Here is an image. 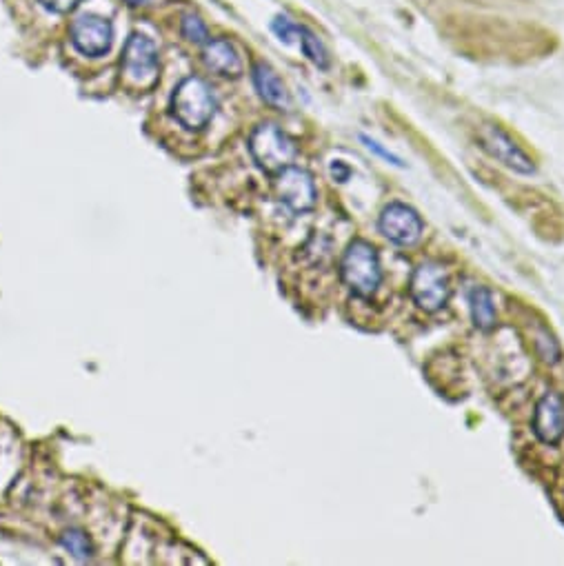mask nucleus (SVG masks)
Segmentation results:
<instances>
[{
	"instance_id": "nucleus-14",
	"label": "nucleus",
	"mask_w": 564,
	"mask_h": 566,
	"mask_svg": "<svg viewBox=\"0 0 564 566\" xmlns=\"http://www.w3.org/2000/svg\"><path fill=\"white\" fill-rule=\"evenodd\" d=\"M60 544H63V547L80 562H85L94 555L92 538H89V535L85 531H80V529L63 531V535H60Z\"/></svg>"
},
{
	"instance_id": "nucleus-6",
	"label": "nucleus",
	"mask_w": 564,
	"mask_h": 566,
	"mask_svg": "<svg viewBox=\"0 0 564 566\" xmlns=\"http://www.w3.org/2000/svg\"><path fill=\"white\" fill-rule=\"evenodd\" d=\"M276 198L294 214H307L316 207V183L307 169L289 165L274 174Z\"/></svg>"
},
{
	"instance_id": "nucleus-7",
	"label": "nucleus",
	"mask_w": 564,
	"mask_h": 566,
	"mask_svg": "<svg viewBox=\"0 0 564 566\" xmlns=\"http://www.w3.org/2000/svg\"><path fill=\"white\" fill-rule=\"evenodd\" d=\"M478 143L480 147L487 151L491 158H496L498 163H502L505 167L518 171V174H533L536 171V165H533L531 156L522 149L516 140H513L505 129L487 123L478 129Z\"/></svg>"
},
{
	"instance_id": "nucleus-5",
	"label": "nucleus",
	"mask_w": 564,
	"mask_h": 566,
	"mask_svg": "<svg viewBox=\"0 0 564 566\" xmlns=\"http://www.w3.org/2000/svg\"><path fill=\"white\" fill-rule=\"evenodd\" d=\"M158 49L143 34H132L123 54V76L132 89H151L158 80Z\"/></svg>"
},
{
	"instance_id": "nucleus-15",
	"label": "nucleus",
	"mask_w": 564,
	"mask_h": 566,
	"mask_svg": "<svg viewBox=\"0 0 564 566\" xmlns=\"http://www.w3.org/2000/svg\"><path fill=\"white\" fill-rule=\"evenodd\" d=\"M300 47H302V54H305L311 63L320 69H329V52L327 47L320 43L318 36L314 32H309L307 27H300Z\"/></svg>"
},
{
	"instance_id": "nucleus-19",
	"label": "nucleus",
	"mask_w": 564,
	"mask_h": 566,
	"mask_svg": "<svg viewBox=\"0 0 564 566\" xmlns=\"http://www.w3.org/2000/svg\"><path fill=\"white\" fill-rule=\"evenodd\" d=\"M38 3L54 14H67L72 12V9H76L80 0H38Z\"/></svg>"
},
{
	"instance_id": "nucleus-16",
	"label": "nucleus",
	"mask_w": 564,
	"mask_h": 566,
	"mask_svg": "<svg viewBox=\"0 0 564 566\" xmlns=\"http://www.w3.org/2000/svg\"><path fill=\"white\" fill-rule=\"evenodd\" d=\"M180 32H183V36L189 40V43L205 45L209 40L207 25L196 14H185L183 16V23H180Z\"/></svg>"
},
{
	"instance_id": "nucleus-4",
	"label": "nucleus",
	"mask_w": 564,
	"mask_h": 566,
	"mask_svg": "<svg viewBox=\"0 0 564 566\" xmlns=\"http://www.w3.org/2000/svg\"><path fill=\"white\" fill-rule=\"evenodd\" d=\"M411 300L425 313H436L447 307L451 298V280L447 269L436 260H425L411 274L409 282Z\"/></svg>"
},
{
	"instance_id": "nucleus-13",
	"label": "nucleus",
	"mask_w": 564,
	"mask_h": 566,
	"mask_svg": "<svg viewBox=\"0 0 564 566\" xmlns=\"http://www.w3.org/2000/svg\"><path fill=\"white\" fill-rule=\"evenodd\" d=\"M469 307H471V320L476 329L491 331L496 327V305H493V296L487 287H473L469 293Z\"/></svg>"
},
{
	"instance_id": "nucleus-12",
	"label": "nucleus",
	"mask_w": 564,
	"mask_h": 566,
	"mask_svg": "<svg viewBox=\"0 0 564 566\" xmlns=\"http://www.w3.org/2000/svg\"><path fill=\"white\" fill-rule=\"evenodd\" d=\"M254 85L258 96L263 98L269 107L278 111L291 109V96L285 83H282L280 76L274 72V67H269L267 63H258L254 67Z\"/></svg>"
},
{
	"instance_id": "nucleus-17",
	"label": "nucleus",
	"mask_w": 564,
	"mask_h": 566,
	"mask_svg": "<svg viewBox=\"0 0 564 566\" xmlns=\"http://www.w3.org/2000/svg\"><path fill=\"white\" fill-rule=\"evenodd\" d=\"M271 29H274V34L285 40V43H291L296 36H300V25H296L294 20H289L287 16H276L274 23H271Z\"/></svg>"
},
{
	"instance_id": "nucleus-10",
	"label": "nucleus",
	"mask_w": 564,
	"mask_h": 566,
	"mask_svg": "<svg viewBox=\"0 0 564 566\" xmlns=\"http://www.w3.org/2000/svg\"><path fill=\"white\" fill-rule=\"evenodd\" d=\"M533 433L540 442L558 444L564 436V402L556 391L542 396L533 411Z\"/></svg>"
},
{
	"instance_id": "nucleus-9",
	"label": "nucleus",
	"mask_w": 564,
	"mask_h": 566,
	"mask_svg": "<svg viewBox=\"0 0 564 566\" xmlns=\"http://www.w3.org/2000/svg\"><path fill=\"white\" fill-rule=\"evenodd\" d=\"M69 38H72V45L83 56L100 58L112 49L114 27L103 16L83 14L69 27Z\"/></svg>"
},
{
	"instance_id": "nucleus-3",
	"label": "nucleus",
	"mask_w": 564,
	"mask_h": 566,
	"mask_svg": "<svg viewBox=\"0 0 564 566\" xmlns=\"http://www.w3.org/2000/svg\"><path fill=\"white\" fill-rule=\"evenodd\" d=\"M249 154L265 174H278L280 169L294 165L298 154L296 143L274 123L258 125L249 136Z\"/></svg>"
},
{
	"instance_id": "nucleus-21",
	"label": "nucleus",
	"mask_w": 564,
	"mask_h": 566,
	"mask_svg": "<svg viewBox=\"0 0 564 566\" xmlns=\"http://www.w3.org/2000/svg\"><path fill=\"white\" fill-rule=\"evenodd\" d=\"M127 3H129V5H145L147 0H127Z\"/></svg>"
},
{
	"instance_id": "nucleus-11",
	"label": "nucleus",
	"mask_w": 564,
	"mask_h": 566,
	"mask_svg": "<svg viewBox=\"0 0 564 566\" xmlns=\"http://www.w3.org/2000/svg\"><path fill=\"white\" fill-rule=\"evenodd\" d=\"M203 63L211 72L223 78H240L245 72L243 56L227 38L207 40L203 47Z\"/></svg>"
},
{
	"instance_id": "nucleus-20",
	"label": "nucleus",
	"mask_w": 564,
	"mask_h": 566,
	"mask_svg": "<svg viewBox=\"0 0 564 566\" xmlns=\"http://www.w3.org/2000/svg\"><path fill=\"white\" fill-rule=\"evenodd\" d=\"M329 171H331V176H334L336 183H347V180L351 178V167L342 163V160H334Z\"/></svg>"
},
{
	"instance_id": "nucleus-8",
	"label": "nucleus",
	"mask_w": 564,
	"mask_h": 566,
	"mask_svg": "<svg viewBox=\"0 0 564 566\" xmlns=\"http://www.w3.org/2000/svg\"><path fill=\"white\" fill-rule=\"evenodd\" d=\"M378 229L380 234L389 242H394V245L411 247L422 238L425 222H422L414 207L405 205V202H389V205L380 211Z\"/></svg>"
},
{
	"instance_id": "nucleus-1",
	"label": "nucleus",
	"mask_w": 564,
	"mask_h": 566,
	"mask_svg": "<svg viewBox=\"0 0 564 566\" xmlns=\"http://www.w3.org/2000/svg\"><path fill=\"white\" fill-rule=\"evenodd\" d=\"M218 109V100L203 78L189 76L180 80L171 96V114L189 131L205 129Z\"/></svg>"
},
{
	"instance_id": "nucleus-2",
	"label": "nucleus",
	"mask_w": 564,
	"mask_h": 566,
	"mask_svg": "<svg viewBox=\"0 0 564 566\" xmlns=\"http://www.w3.org/2000/svg\"><path fill=\"white\" fill-rule=\"evenodd\" d=\"M340 276L349 291L358 298H371L382 282L378 249L367 240L349 242L340 260Z\"/></svg>"
},
{
	"instance_id": "nucleus-18",
	"label": "nucleus",
	"mask_w": 564,
	"mask_h": 566,
	"mask_svg": "<svg viewBox=\"0 0 564 566\" xmlns=\"http://www.w3.org/2000/svg\"><path fill=\"white\" fill-rule=\"evenodd\" d=\"M360 140H362V143H365V147H367L369 151H374V154H376V156L385 158V160H387V163L396 165V167H405V163H402V160H400V158H398V156L394 154V151H389V149L382 147V145L378 143V140L369 138V136H365V134H362V136H360Z\"/></svg>"
}]
</instances>
